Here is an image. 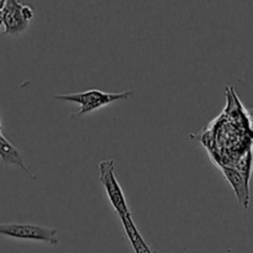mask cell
<instances>
[{"label": "cell", "instance_id": "1", "mask_svg": "<svg viewBox=\"0 0 253 253\" xmlns=\"http://www.w3.org/2000/svg\"><path fill=\"white\" fill-rule=\"evenodd\" d=\"M133 95V91H121V93H105V91L98 90V89H90V90L83 91V93L74 94H58L54 96V99L61 101H69V103H76L81 105V109L74 116L86 115L89 113H93L94 110L104 108V106L110 105L111 103L121 100H127L128 98Z\"/></svg>", "mask_w": 253, "mask_h": 253}, {"label": "cell", "instance_id": "2", "mask_svg": "<svg viewBox=\"0 0 253 253\" xmlns=\"http://www.w3.org/2000/svg\"><path fill=\"white\" fill-rule=\"evenodd\" d=\"M0 236L26 241H37L56 246L58 245V232L53 227L20 222H2L0 224Z\"/></svg>", "mask_w": 253, "mask_h": 253}, {"label": "cell", "instance_id": "3", "mask_svg": "<svg viewBox=\"0 0 253 253\" xmlns=\"http://www.w3.org/2000/svg\"><path fill=\"white\" fill-rule=\"evenodd\" d=\"M99 179L105 189L106 195L113 205L116 214L120 216L131 215V210L128 208L126 197L124 194L121 185L119 184L118 178L115 174V162L113 160L101 161L99 163Z\"/></svg>", "mask_w": 253, "mask_h": 253}, {"label": "cell", "instance_id": "4", "mask_svg": "<svg viewBox=\"0 0 253 253\" xmlns=\"http://www.w3.org/2000/svg\"><path fill=\"white\" fill-rule=\"evenodd\" d=\"M1 14L4 32L9 36L24 34L35 15L30 5L22 4L19 0H6Z\"/></svg>", "mask_w": 253, "mask_h": 253}, {"label": "cell", "instance_id": "5", "mask_svg": "<svg viewBox=\"0 0 253 253\" xmlns=\"http://www.w3.org/2000/svg\"><path fill=\"white\" fill-rule=\"evenodd\" d=\"M221 169L222 174L227 179L229 184L231 185L234 189L235 195H236L237 200L240 204L245 208L249 209L250 205V184L249 180L234 167H229V166H219Z\"/></svg>", "mask_w": 253, "mask_h": 253}, {"label": "cell", "instance_id": "6", "mask_svg": "<svg viewBox=\"0 0 253 253\" xmlns=\"http://www.w3.org/2000/svg\"><path fill=\"white\" fill-rule=\"evenodd\" d=\"M0 160L5 166H16V167L21 168L32 179H36V175L32 174L25 165L21 152L1 132H0Z\"/></svg>", "mask_w": 253, "mask_h": 253}, {"label": "cell", "instance_id": "7", "mask_svg": "<svg viewBox=\"0 0 253 253\" xmlns=\"http://www.w3.org/2000/svg\"><path fill=\"white\" fill-rule=\"evenodd\" d=\"M121 224H123L125 234L130 241L131 246L135 253H155L153 250L148 246L147 242L143 240L142 235L138 231L137 226L132 220V214L126 215V216H120Z\"/></svg>", "mask_w": 253, "mask_h": 253}, {"label": "cell", "instance_id": "8", "mask_svg": "<svg viewBox=\"0 0 253 253\" xmlns=\"http://www.w3.org/2000/svg\"><path fill=\"white\" fill-rule=\"evenodd\" d=\"M5 1H6V0H0V10H1L2 7H4V5H5Z\"/></svg>", "mask_w": 253, "mask_h": 253}, {"label": "cell", "instance_id": "9", "mask_svg": "<svg viewBox=\"0 0 253 253\" xmlns=\"http://www.w3.org/2000/svg\"><path fill=\"white\" fill-rule=\"evenodd\" d=\"M2 26V14H1V10H0V27Z\"/></svg>", "mask_w": 253, "mask_h": 253}]
</instances>
